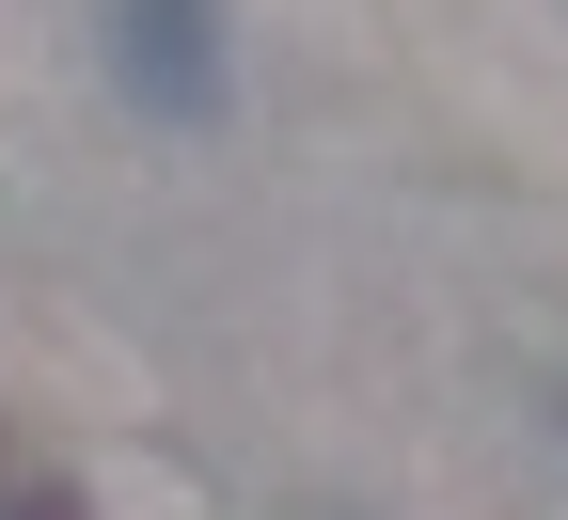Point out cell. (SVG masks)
I'll list each match as a JSON object with an SVG mask.
<instances>
[{
  "instance_id": "obj_1",
  "label": "cell",
  "mask_w": 568,
  "mask_h": 520,
  "mask_svg": "<svg viewBox=\"0 0 568 520\" xmlns=\"http://www.w3.org/2000/svg\"><path fill=\"white\" fill-rule=\"evenodd\" d=\"M111 63H126L142 111L205 126L222 111V0H111Z\"/></svg>"
},
{
  "instance_id": "obj_2",
  "label": "cell",
  "mask_w": 568,
  "mask_h": 520,
  "mask_svg": "<svg viewBox=\"0 0 568 520\" xmlns=\"http://www.w3.org/2000/svg\"><path fill=\"white\" fill-rule=\"evenodd\" d=\"M0 520H80V489H0Z\"/></svg>"
}]
</instances>
